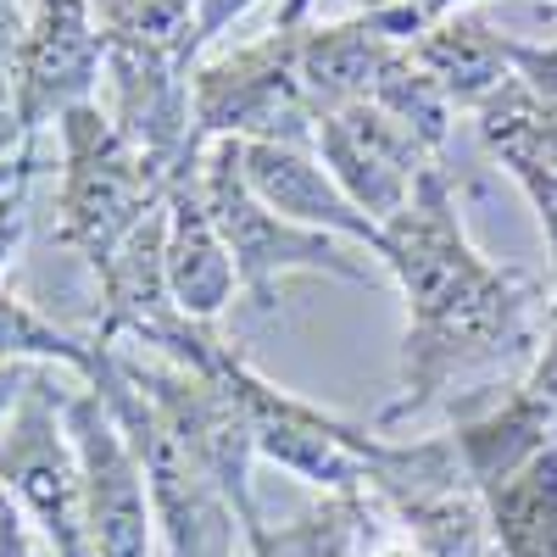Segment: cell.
I'll list each match as a JSON object with an SVG mask.
<instances>
[{"label": "cell", "instance_id": "obj_7", "mask_svg": "<svg viewBox=\"0 0 557 557\" xmlns=\"http://www.w3.org/2000/svg\"><path fill=\"white\" fill-rule=\"evenodd\" d=\"M67 380L39 368L12 418L0 424V485L23 507L28 530L51 557H96L84 519V469L67 435Z\"/></svg>", "mask_w": 557, "mask_h": 557}, {"label": "cell", "instance_id": "obj_18", "mask_svg": "<svg viewBox=\"0 0 557 557\" xmlns=\"http://www.w3.org/2000/svg\"><path fill=\"white\" fill-rule=\"evenodd\" d=\"M96 335H73L57 318H45L34 301L0 290V362H23V368H62L67 380L96 374Z\"/></svg>", "mask_w": 557, "mask_h": 557}, {"label": "cell", "instance_id": "obj_20", "mask_svg": "<svg viewBox=\"0 0 557 557\" xmlns=\"http://www.w3.org/2000/svg\"><path fill=\"white\" fill-rule=\"evenodd\" d=\"M485 0H362V17L368 23H380L391 39H418V34H430L435 23L457 17V12H480ZM557 7V0H552Z\"/></svg>", "mask_w": 557, "mask_h": 557}, {"label": "cell", "instance_id": "obj_22", "mask_svg": "<svg viewBox=\"0 0 557 557\" xmlns=\"http://www.w3.org/2000/svg\"><path fill=\"white\" fill-rule=\"evenodd\" d=\"M519 391L557 424V251H552V296H546V318H541V351L530 362V374L519 380Z\"/></svg>", "mask_w": 557, "mask_h": 557}, {"label": "cell", "instance_id": "obj_27", "mask_svg": "<svg viewBox=\"0 0 557 557\" xmlns=\"http://www.w3.org/2000/svg\"><path fill=\"white\" fill-rule=\"evenodd\" d=\"M39 368H23V362H0V424L12 418V407L23 401V391L34 385Z\"/></svg>", "mask_w": 557, "mask_h": 557}, {"label": "cell", "instance_id": "obj_15", "mask_svg": "<svg viewBox=\"0 0 557 557\" xmlns=\"http://www.w3.org/2000/svg\"><path fill=\"white\" fill-rule=\"evenodd\" d=\"M396 45H407V39H391L380 23H368L362 12L341 17V23H307L301 84H307L312 117L357 107V101H374V84H380L385 62L396 57Z\"/></svg>", "mask_w": 557, "mask_h": 557}, {"label": "cell", "instance_id": "obj_25", "mask_svg": "<svg viewBox=\"0 0 557 557\" xmlns=\"http://www.w3.org/2000/svg\"><path fill=\"white\" fill-rule=\"evenodd\" d=\"M28 12L17 0H0V112L12 107V62H17V39H23Z\"/></svg>", "mask_w": 557, "mask_h": 557}, {"label": "cell", "instance_id": "obj_2", "mask_svg": "<svg viewBox=\"0 0 557 557\" xmlns=\"http://www.w3.org/2000/svg\"><path fill=\"white\" fill-rule=\"evenodd\" d=\"M307 0H285L268 34L235 51L201 57L190 67V117L196 139H240V146H312V101L301 84Z\"/></svg>", "mask_w": 557, "mask_h": 557}, {"label": "cell", "instance_id": "obj_1", "mask_svg": "<svg viewBox=\"0 0 557 557\" xmlns=\"http://www.w3.org/2000/svg\"><path fill=\"white\" fill-rule=\"evenodd\" d=\"M374 257L407 307L401 380L374 430L407 424L446 396H496L530 374L546 318L541 285L469 240L446 168H435L407 212L380 228Z\"/></svg>", "mask_w": 557, "mask_h": 557}, {"label": "cell", "instance_id": "obj_28", "mask_svg": "<svg viewBox=\"0 0 557 557\" xmlns=\"http://www.w3.org/2000/svg\"><path fill=\"white\" fill-rule=\"evenodd\" d=\"M23 146H28V139H23V128H17L12 107H7V112H0V162H12V157H17Z\"/></svg>", "mask_w": 557, "mask_h": 557}, {"label": "cell", "instance_id": "obj_3", "mask_svg": "<svg viewBox=\"0 0 557 557\" xmlns=\"http://www.w3.org/2000/svg\"><path fill=\"white\" fill-rule=\"evenodd\" d=\"M57 246L101 273L117 246L162 207L168 173L112 128L101 101L73 107L57 123Z\"/></svg>", "mask_w": 557, "mask_h": 557}, {"label": "cell", "instance_id": "obj_10", "mask_svg": "<svg viewBox=\"0 0 557 557\" xmlns=\"http://www.w3.org/2000/svg\"><path fill=\"white\" fill-rule=\"evenodd\" d=\"M67 435L84 469V519L96 557H157V513L139 457L128 451L107 401L78 380L67 391Z\"/></svg>", "mask_w": 557, "mask_h": 557}, {"label": "cell", "instance_id": "obj_26", "mask_svg": "<svg viewBox=\"0 0 557 557\" xmlns=\"http://www.w3.org/2000/svg\"><path fill=\"white\" fill-rule=\"evenodd\" d=\"M0 557H39L34 552V530H28L23 507L12 502L7 485H0Z\"/></svg>", "mask_w": 557, "mask_h": 557}, {"label": "cell", "instance_id": "obj_17", "mask_svg": "<svg viewBox=\"0 0 557 557\" xmlns=\"http://www.w3.org/2000/svg\"><path fill=\"white\" fill-rule=\"evenodd\" d=\"M480 496L496 557H557V441Z\"/></svg>", "mask_w": 557, "mask_h": 557}, {"label": "cell", "instance_id": "obj_6", "mask_svg": "<svg viewBox=\"0 0 557 557\" xmlns=\"http://www.w3.org/2000/svg\"><path fill=\"white\" fill-rule=\"evenodd\" d=\"M84 385L107 401L128 451L139 457V474H146V491H151V513H157L162 557H251L235 507H228L223 491L196 469V457L178 446V435L157 418V407L117 374L107 346L96 351V374H89Z\"/></svg>", "mask_w": 557, "mask_h": 557}, {"label": "cell", "instance_id": "obj_23", "mask_svg": "<svg viewBox=\"0 0 557 557\" xmlns=\"http://www.w3.org/2000/svg\"><path fill=\"white\" fill-rule=\"evenodd\" d=\"M513 73L535 89V96L546 107H557V39L552 45H524L519 39V51H513Z\"/></svg>", "mask_w": 557, "mask_h": 557}, {"label": "cell", "instance_id": "obj_5", "mask_svg": "<svg viewBox=\"0 0 557 557\" xmlns=\"http://www.w3.org/2000/svg\"><path fill=\"white\" fill-rule=\"evenodd\" d=\"M201 196H207V212L228 246V262H235L240 296L251 301V312H273L278 296H285V278H296V273L374 285V268L357 257V246L318 235V228H301L257 201V190L240 173V139H212L201 151Z\"/></svg>", "mask_w": 557, "mask_h": 557}, {"label": "cell", "instance_id": "obj_4", "mask_svg": "<svg viewBox=\"0 0 557 557\" xmlns=\"http://www.w3.org/2000/svg\"><path fill=\"white\" fill-rule=\"evenodd\" d=\"M212 368L223 374V385L235 391V401L251 418L257 462L285 469L290 480L312 485L318 496H341V491H368V496H374L380 480L396 469L401 441H385L380 430L357 424V418H341V412L318 407L307 396L278 391L228 341L218 346Z\"/></svg>", "mask_w": 557, "mask_h": 557}, {"label": "cell", "instance_id": "obj_11", "mask_svg": "<svg viewBox=\"0 0 557 557\" xmlns=\"http://www.w3.org/2000/svg\"><path fill=\"white\" fill-rule=\"evenodd\" d=\"M190 67L173 51H134V45H107V73L101 89L107 101L101 112L112 117V128L128 139V146L157 162L162 173H173L184 157H190L196 139V117H190Z\"/></svg>", "mask_w": 557, "mask_h": 557}, {"label": "cell", "instance_id": "obj_12", "mask_svg": "<svg viewBox=\"0 0 557 557\" xmlns=\"http://www.w3.org/2000/svg\"><path fill=\"white\" fill-rule=\"evenodd\" d=\"M201 151L196 146L168 173V218H162V268H168V296L190 323H212L235 307L240 278L228 262V246L201 196Z\"/></svg>", "mask_w": 557, "mask_h": 557}, {"label": "cell", "instance_id": "obj_14", "mask_svg": "<svg viewBox=\"0 0 557 557\" xmlns=\"http://www.w3.org/2000/svg\"><path fill=\"white\" fill-rule=\"evenodd\" d=\"M240 173L257 190V201L273 207L278 218L335 235L346 246L380 251V223L346 201V190L330 178L312 146H240Z\"/></svg>", "mask_w": 557, "mask_h": 557}, {"label": "cell", "instance_id": "obj_21", "mask_svg": "<svg viewBox=\"0 0 557 557\" xmlns=\"http://www.w3.org/2000/svg\"><path fill=\"white\" fill-rule=\"evenodd\" d=\"M39 173V151L0 184V290H7V268L17 262L23 240H28V184Z\"/></svg>", "mask_w": 557, "mask_h": 557}, {"label": "cell", "instance_id": "obj_24", "mask_svg": "<svg viewBox=\"0 0 557 557\" xmlns=\"http://www.w3.org/2000/svg\"><path fill=\"white\" fill-rule=\"evenodd\" d=\"M251 7H262V0H196V57H207V45L235 28Z\"/></svg>", "mask_w": 557, "mask_h": 557}, {"label": "cell", "instance_id": "obj_19", "mask_svg": "<svg viewBox=\"0 0 557 557\" xmlns=\"http://www.w3.org/2000/svg\"><path fill=\"white\" fill-rule=\"evenodd\" d=\"M96 28L107 45H134V51H173L184 62L196 57V0H89Z\"/></svg>", "mask_w": 557, "mask_h": 557}, {"label": "cell", "instance_id": "obj_16", "mask_svg": "<svg viewBox=\"0 0 557 557\" xmlns=\"http://www.w3.org/2000/svg\"><path fill=\"white\" fill-rule=\"evenodd\" d=\"M418 62L430 67V78L441 84V96L451 101V112H480L496 89L513 78V51L519 39H507L485 23V12H457L446 23H435L430 34L412 39Z\"/></svg>", "mask_w": 557, "mask_h": 557}, {"label": "cell", "instance_id": "obj_9", "mask_svg": "<svg viewBox=\"0 0 557 557\" xmlns=\"http://www.w3.org/2000/svg\"><path fill=\"white\" fill-rule=\"evenodd\" d=\"M312 151H318L323 168H330V178L346 190V201L357 212H368L380 228L396 212H407L418 184L441 168V157L424 146V139L374 101L323 112L318 128H312Z\"/></svg>", "mask_w": 557, "mask_h": 557}, {"label": "cell", "instance_id": "obj_8", "mask_svg": "<svg viewBox=\"0 0 557 557\" xmlns=\"http://www.w3.org/2000/svg\"><path fill=\"white\" fill-rule=\"evenodd\" d=\"M101 73H107V39L96 28L89 0H34L12 62V117L23 139H39L73 107L96 101Z\"/></svg>", "mask_w": 557, "mask_h": 557}, {"label": "cell", "instance_id": "obj_13", "mask_svg": "<svg viewBox=\"0 0 557 557\" xmlns=\"http://www.w3.org/2000/svg\"><path fill=\"white\" fill-rule=\"evenodd\" d=\"M480 128V146L491 162L524 190L546 228V251H557V107H546L535 89L513 73L496 96L469 112Z\"/></svg>", "mask_w": 557, "mask_h": 557}]
</instances>
